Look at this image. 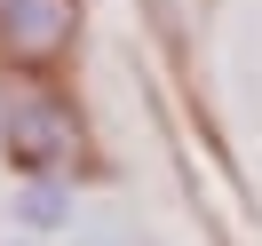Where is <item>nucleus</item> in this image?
<instances>
[{
	"instance_id": "5",
	"label": "nucleus",
	"mask_w": 262,
	"mask_h": 246,
	"mask_svg": "<svg viewBox=\"0 0 262 246\" xmlns=\"http://www.w3.org/2000/svg\"><path fill=\"white\" fill-rule=\"evenodd\" d=\"M16 246H32V238H16Z\"/></svg>"
},
{
	"instance_id": "1",
	"label": "nucleus",
	"mask_w": 262,
	"mask_h": 246,
	"mask_svg": "<svg viewBox=\"0 0 262 246\" xmlns=\"http://www.w3.org/2000/svg\"><path fill=\"white\" fill-rule=\"evenodd\" d=\"M0 151H8V167L24 183H64L80 167V151H88V127H80V111L64 96H8Z\"/></svg>"
},
{
	"instance_id": "2",
	"label": "nucleus",
	"mask_w": 262,
	"mask_h": 246,
	"mask_svg": "<svg viewBox=\"0 0 262 246\" xmlns=\"http://www.w3.org/2000/svg\"><path fill=\"white\" fill-rule=\"evenodd\" d=\"M80 40V0H0V56L24 72H48Z\"/></svg>"
},
{
	"instance_id": "3",
	"label": "nucleus",
	"mask_w": 262,
	"mask_h": 246,
	"mask_svg": "<svg viewBox=\"0 0 262 246\" xmlns=\"http://www.w3.org/2000/svg\"><path fill=\"white\" fill-rule=\"evenodd\" d=\"M72 222V183H24L16 191V230H32V238H48V230Z\"/></svg>"
},
{
	"instance_id": "4",
	"label": "nucleus",
	"mask_w": 262,
	"mask_h": 246,
	"mask_svg": "<svg viewBox=\"0 0 262 246\" xmlns=\"http://www.w3.org/2000/svg\"><path fill=\"white\" fill-rule=\"evenodd\" d=\"M72 246H127V238H72Z\"/></svg>"
}]
</instances>
